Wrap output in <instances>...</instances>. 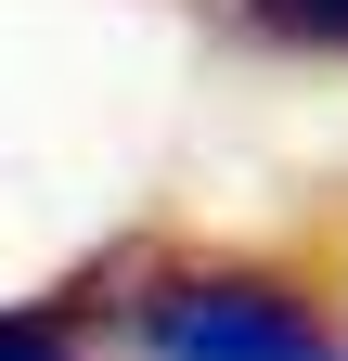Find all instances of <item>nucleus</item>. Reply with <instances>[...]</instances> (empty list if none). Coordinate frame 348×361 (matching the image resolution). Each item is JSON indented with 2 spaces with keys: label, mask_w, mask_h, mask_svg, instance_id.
Here are the masks:
<instances>
[{
  "label": "nucleus",
  "mask_w": 348,
  "mask_h": 361,
  "mask_svg": "<svg viewBox=\"0 0 348 361\" xmlns=\"http://www.w3.org/2000/svg\"><path fill=\"white\" fill-rule=\"evenodd\" d=\"M129 336H142V361H348L323 310L258 271H168L129 297Z\"/></svg>",
  "instance_id": "nucleus-1"
},
{
  "label": "nucleus",
  "mask_w": 348,
  "mask_h": 361,
  "mask_svg": "<svg viewBox=\"0 0 348 361\" xmlns=\"http://www.w3.org/2000/svg\"><path fill=\"white\" fill-rule=\"evenodd\" d=\"M0 361H77L65 310H0Z\"/></svg>",
  "instance_id": "nucleus-3"
},
{
  "label": "nucleus",
  "mask_w": 348,
  "mask_h": 361,
  "mask_svg": "<svg viewBox=\"0 0 348 361\" xmlns=\"http://www.w3.org/2000/svg\"><path fill=\"white\" fill-rule=\"evenodd\" d=\"M258 26H271V39H323V52H348V0H258Z\"/></svg>",
  "instance_id": "nucleus-2"
}]
</instances>
